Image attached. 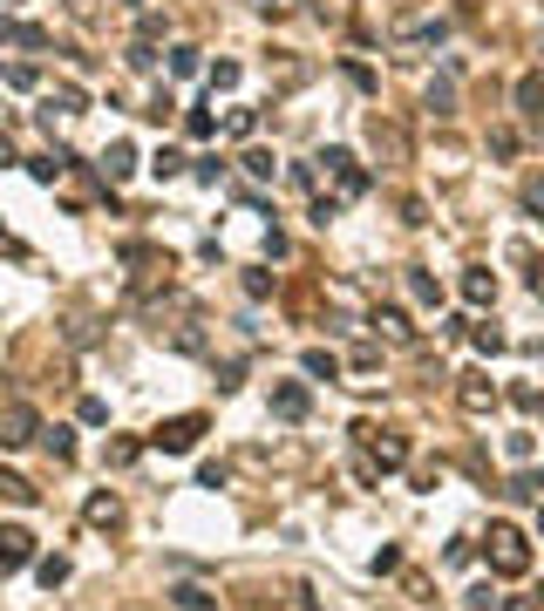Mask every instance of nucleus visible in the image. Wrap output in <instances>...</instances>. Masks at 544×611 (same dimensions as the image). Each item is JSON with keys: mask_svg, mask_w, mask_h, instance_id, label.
Returning <instances> with one entry per match:
<instances>
[{"mask_svg": "<svg viewBox=\"0 0 544 611\" xmlns=\"http://www.w3.org/2000/svg\"><path fill=\"white\" fill-rule=\"evenodd\" d=\"M83 516H89V530H109L116 537V530H123V497H116V489H96V497L83 503Z\"/></svg>", "mask_w": 544, "mask_h": 611, "instance_id": "1a4fd4ad", "label": "nucleus"}, {"mask_svg": "<svg viewBox=\"0 0 544 611\" xmlns=\"http://www.w3.org/2000/svg\"><path fill=\"white\" fill-rule=\"evenodd\" d=\"M137 456H143V441H137V435H116V441L102 448V462H109V469H130Z\"/></svg>", "mask_w": 544, "mask_h": 611, "instance_id": "f3484780", "label": "nucleus"}, {"mask_svg": "<svg viewBox=\"0 0 544 611\" xmlns=\"http://www.w3.org/2000/svg\"><path fill=\"white\" fill-rule=\"evenodd\" d=\"M320 163H327V177L340 184V197H361L368 190V171H361L355 150H320Z\"/></svg>", "mask_w": 544, "mask_h": 611, "instance_id": "0eeeda50", "label": "nucleus"}, {"mask_svg": "<svg viewBox=\"0 0 544 611\" xmlns=\"http://www.w3.org/2000/svg\"><path fill=\"white\" fill-rule=\"evenodd\" d=\"M150 171H157V177H177L184 156H177V150H157V156H150Z\"/></svg>", "mask_w": 544, "mask_h": 611, "instance_id": "cd10ccee", "label": "nucleus"}, {"mask_svg": "<svg viewBox=\"0 0 544 611\" xmlns=\"http://www.w3.org/2000/svg\"><path fill=\"white\" fill-rule=\"evenodd\" d=\"M34 570H42V585H68V557H34Z\"/></svg>", "mask_w": 544, "mask_h": 611, "instance_id": "4be33fe9", "label": "nucleus"}, {"mask_svg": "<svg viewBox=\"0 0 544 611\" xmlns=\"http://www.w3.org/2000/svg\"><path fill=\"white\" fill-rule=\"evenodd\" d=\"M537 530H544V516H537Z\"/></svg>", "mask_w": 544, "mask_h": 611, "instance_id": "ea45409f", "label": "nucleus"}, {"mask_svg": "<svg viewBox=\"0 0 544 611\" xmlns=\"http://www.w3.org/2000/svg\"><path fill=\"white\" fill-rule=\"evenodd\" d=\"M497 401H503V394H497V381H490V374H463V381H456V407H463L470 422H483Z\"/></svg>", "mask_w": 544, "mask_h": 611, "instance_id": "39448f33", "label": "nucleus"}, {"mask_svg": "<svg viewBox=\"0 0 544 611\" xmlns=\"http://www.w3.org/2000/svg\"><path fill=\"white\" fill-rule=\"evenodd\" d=\"M0 497H8V503H21V510H28L34 497H42V489H34L28 476H0Z\"/></svg>", "mask_w": 544, "mask_h": 611, "instance_id": "aec40b11", "label": "nucleus"}, {"mask_svg": "<svg viewBox=\"0 0 544 611\" xmlns=\"http://www.w3.org/2000/svg\"><path fill=\"white\" fill-rule=\"evenodd\" d=\"M511 401L524 407V415H544V394H537V388H511Z\"/></svg>", "mask_w": 544, "mask_h": 611, "instance_id": "7c9ffc66", "label": "nucleus"}, {"mask_svg": "<svg viewBox=\"0 0 544 611\" xmlns=\"http://www.w3.org/2000/svg\"><path fill=\"white\" fill-rule=\"evenodd\" d=\"M300 367H306V381H334V374H340V360H334L327 347H306V360H300Z\"/></svg>", "mask_w": 544, "mask_h": 611, "instance_id": "a211bd4d", "label": "nucleus"}, {"mask_svg": "<svg viewBox=\"0 0 544 611\" xmlns=\"http://www.w3.org/2000/svg\"><path fill=\"white\" fill-rule=\"evenodd\" d=\"M429 109L436 116H456V89H449V81H436V89H429Z\"/></svg>", "mask_w": 544, "mask_h": 611, "instance_id": "bb28decb", "label": "nucleus"}, {"mask_svg": "<svg viewBox=\"0 0 544 611\" xmlns=\"http://www.w3.org/2000/svg\"><path fill=\"white\" fill-rule=\"evenodd\" d=\"M518 116L524 122H544V75H524L518 81Z\"/></svg>", "mask_w": 544, "mask_h": 611, "instance_id": "f8f14e48", "label": "nucleus"}, {"mask_svg": "<svg viewBox=\"0 0 544 611\" xmlns=\"http://www.w3.org/2000/svg\"><path fill=\"white\" fill-rule=\"evenodd\" d=\"M28 441H42V415H34V401L8 394L0 401V448H28Z\"/></svg>", "mask_w": 544, "mask_h": 611, "instance_id": "f03ea898", "label": "nucleus"}, {"mask_svg": "<svg viewBox=\"0 0 544 611\" xmlns=\"http://www.w3.org/2000/svg\"><path fill=\"white\" fill-rule=\"evenodd\" d=\"M123 8H137V0H123Z\"/></svg>", "mask_w": 544, "mask_h": 611, "instance_id": "58836bf2", "label": "nucleus"}, {"mask_svg": "<svg viewBox=\"0 0 544 611\" xmlns=\"http://www.w3.org/2000/svg\"><path fill=\"white\" fill-rule=\"evenodd\" d=\"M205 428H211L205 415H171L157 435H150V448H164V456H191V448L205 441Z\"/></svg>", "mask_w": 544, "mask_h": 611, "instance_id": "20e7f679", "label": "nucleus"}, {"mask_svg": "<svg viewBox=\"0 0 544 611\" xmlns=\"http://www.w3.org/2000/svg\"><path fill=\"white\" fill-rule=\"evenodd\" d=\"M0 41H14V48H48V28H34V21H0Z\"/></svg>", "mask_w": 544, "mask_h": 611, "instance_id": "ddd939ff", "label": "nucleus"}, {"mask_svg": "<svg viewBox=\"0 0 544 611\" xmlns=\"http://www.w3.org/2000/svg\"><path fill=\"white\" fill-rule=\"evenodd\" d=\"M42 441H48V456H55V462H68V456H75V435H68V428H42Z\"/></svg>", "mask_w": 544, "mask_h": 611, "instance_id": "5701e85b", "label": "nucleus"}, {"mask_svg": "<svg viewBox=\"0 0 544 611\" xmlns=\"http://www.w3.org/2000/svg\"><path fill=\"white\" fill-rule=\"evenodd\" d=\"M355 435H361V448H368V469H381V476H388V469H409V435H388V428H368V422H361Z\"/></svg>", "mask_w": 544, "mask_h": 611, "instance_id": "7ed1b4c3", "label": "nucleus"}, {"mask_svg": "<svg viewBox=\"0 0 544 611\" xmlns=\"http://www.w3.org/2000/svg\"><path fill=\"white\" fill-rule=\"evenodd\" d=\"M524 211H531V218H544V171H531V177H524Z\"/></svg>", "mask_w": 544, "mask_h": 611, "instance_id": "b1692460", "label": "nucleus"}, {"mask_svg": "<svg viewBox=\"0 0 544 611\" xmlns=\"http://www.w3.org/2000/svg\"><path fill=\"white\" fill-rule=\"evenodd\" d=\"M34 564V530L21 523H0V578H14V570Z\"/></svg>", "mask_w": 544, "mask_h": 611, "instance_id": "423d86ee", "label": "nucleus"}, {"mask_svg": "<svg viewBox=\"0 0 544 611\" xmlns=\"http://www.w3.org/2000/svg\"><path fill=\"white\" fill-rule=\"evenodd\" d=\"M374 334H381L388 347H415V326H409L402 306H374Z\"/></svg>", "mask_w": 544, "mask_h": 611, "instance_id": "9b49d317", "label": "nucleus"}, {"mask_svg": "<svg viewBox=\"0 0 544 611\" xmlns=\"http://www.w3.org/2000/svg\"><path fill=\"white\" fill-rule=\"evenodd\" d=\"M368 143H374V156H381V163H409V137H402L388 116H368Z\"/></svg>", "mask_w": 544, "mask_h": 611, "instance_id": "6e6552de", "label": "nucleus"}, {"mask_svg": "<svg viewBox=\"0 0 544 611\" xmlns=\"http://www.w3.org/2000/svg\"><path fill=\"white\" fill-rule=\"evenodd\" d=\"M374 570H381V578H388V570H402V550H395V544H381V550H374Z\"/></svg>", "mask_w": 544, "mask_h": 611, "instance_id": "2f4dec72", "label": "nucleus"}, {"mask_svg": "<svg viewBox=\"0 0 544 611\" xmlns=\"http://www.w3.org/2000/svg\"><path fill=\"white\" fill-rule=\"evenodd\" d=\"M68 8H89V0H68Z\"/></svg>", "mask_w": 544, "mask_h": 611, "instance_id": "4c0bfd02", "label": "nucleus"}, {"mask_svg": "<svg viewBox=\"0 0 544 611\" xmlns=\"http://www.w3.org/2000/svg\"><path fill=\"white\" fill-rule=\"evenodd\" d=\"M246 177H259V184H272V156H265V150H246Z\"/></svg>", "mask_w": 544, "mask_h": 611, "instance_id": "a878e982", "label": "nucleus"}, {"mask_svg": "<svg viewBox=\"0 0 544 611\" xmlns=\"http://www.w3.org/2000/svg\"><path fill=\"white\" fill-rule=\"evenodd\" d=\"M483 557H490V570H497V578H524V570H531V537H524L518 523H490Z\"/></svg>", "mask_w": 544, "mask_h": 611, "instance_id": "f257e3e1", "label": "nucleus"}, {"mask_svg": "<svg viewBox=\"0 0 544 611\" xmlns=\"http://www.w3.org/2000/svg\"><path fill=\"white\" fill-rule=\"evenodd\" d=\"M503 611H537V604L531 598H503Z\"/></svg>", "mask_w": 544, "mask_h": 611, "instance_id": "c9c22d12", "label": "nucleus"}, {"mask_svg": "<svg viewBox=\"0 0 544 611\" xmlns=\"http://www.w3.org/2000/svg\"><path fill=\"white\" fill-rule=\"evenodd\" d=\"M306 407H314L306 381H280V388H272V415H280V422H306Z\"/></svg>", "mask_w": 544, "mask_h": 611, "instance_id": "9d476101", "label": "nucleus"}, {"mask_svg": "<svg viewBox=\"0 0 544 611\" xmlns=\"http://www.w3.org/2000/svg\"><path fill=\"white\" fill-rule=\"evenodd\" d=\"M171 604H177V611H211L218 598H211L205 585H177V591H171Z\"/></svg>", "mask_w": 544, "mask_h": 611, "instance_id": "6ab92c4d", "label": "nucleus"}, {"mask_svg": "<svg viewBox=\"0 0 544 611\" xmlns=\"http://www.w3.org/2000/svg\"><path fill=\"white\" fill-rule=\"evenodd\" d=\"M225 130H231V137H252V130H259V116H252V109H231Z\"/></svg>", "mask_w": 544, "mask_h": 611, "instance_id": "c756f323", "label": "nucleus"}, {"mask_svg": "<svg viewBox=\"0 0 544 611\" xmlns=\"http://www.w3.org/2000/svg\"><path fill=\"white\" fill-rule=\"evenodd\" d=\"M531 497H537V503H544V469H537V476H531Z\"/></svg>", "mask_w": 544, "mask_h": 611, "instance_id": "e433bc0d", "label": "nucleus"}, {"mask_svg": "<svg viewBox=\"0 0 544 611\" xmlns=\"http://www.w3.org/2000/svg\"><path fill=\"white\" fill-rule=\"evenodd\" d=\"M48 109H62V116H83V109H89V96L75 89V81H55V89H48Z\"/></svg>", "mask_w": 544, "mask_h": 611, "instance_id": "2eb2a0df", "label": "nucleus"}, {"mask_svg": "<svg viewBox=\"0 0 544 611\" xmlns=\"http://www.w3.org/2000/svg\"><path fill=\"white\" fill-rule=\"evenodd\" d=\"M130 68H137V75H150V68H157V55H150V41H137V48H130Z\"/></svg>", "mask_w": 544, "mask_h": 611, "instance_id": "473e14b6", "label": "nucleus"}, {"mask_svg": "<svg viewBox=\"0 0 544 611\" xmlns=\"http://www.w3.org/2000/svg\"><path fill=\"white\" fill-rule=\"evenodd\" d=\"M184 130H191V137H198V143H205V137H211V130H218V122H211V116H205V109H191V116H184Z\"/></svg>", "mask_w": 544, "mask_h": 611, "instance_id": "c85d7f7f", "label": "nucleus"}, {"mask_svg": "<svg viewBox=\"0 0 544 611\" xmlns=\"http://www.w3.org/2000/svg\"><path fill=\"white\" fill-rule=\"evenodd\" d=\"M463 299H470V306H490V299H497V272H483V265L463 272Z\"/></svg>", "mask_w": 544, "mask_h": 611, "instance_id": "4468645a", "label": "nucleus"}, {"mask_svg": "<svg viewBox=\"0 0 544 611\" xmlns=\"http://www.w3.org/2000/svg\"><path fill=\"white\" fill-rule=\"evenodd\" d=\"M171 75H198V48H177L171 55Z\"/></svg>", "mask_w": 544, "mask_h": 611, "instance_id": "72a5a7b5", "label": "nucleus"}, {"mask_svg": "<svg viewBox=\"0 0 544 611\" xmlns=\"http://www.w3.org/2000/svg\"><path fill=\"white\" fill-rule=\"evenodd\" d=\"M102 171H109V184H123V177L137 171V150H130V143H109V156H102Z\"/></svg>", "mask_w": 544, "mask_h": 611, "instance_id": "dca6fc26", "label": "nucleus"}, {"mask_svg": "<svg viewBox=\"0 0 544 611\" xmlns=\"http://www.w3.org/2000/svg\"><path fill=\"white\" fill-rule=\"evenodd\" d=\"M531 293H537V299H544V259H537V265H531Z\"/></svg>", "mask_w": 544, "mask_h": 611, "instance_id": "f704fd0d", "label": "nucleus"}, {"mask_svg": "<svg viewBox=\"0 0 544 611\" xmlns=\"http://www.w3.org/2000/svg\"><path fill=\"white\" fill-rule=\"evenodd\" d=\"M205 81H211V96H218V89H239V62H218Z\"/></svg>", "mask_w": 544, "mask_h": 611, "instance_id": "393cba45", "label": "nucleus"}, {"mask_svg": "<svg viewBox=\"0 0 544 611\" xmlns=\"http://www.w3.org/2000/svg\"><path fill=\"white\" fill-rule=\"evenodd\" d=\"M409 293H415V299H422V306H443V285H436V279H429V272H422V265H415V272H409Z\"/></svg>", "mask_w": 544, "mask_h": 611, "instance_id": "412c9836", "label": "nucleus"}]
</instances>
